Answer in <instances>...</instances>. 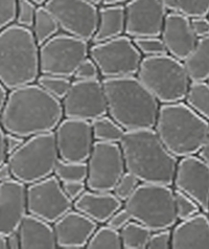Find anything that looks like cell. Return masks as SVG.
I'll list each match as a JSON object with an SVG mask.
<instances>
[{
  "instance_id": "cell-48",
  "label": "cell",
  "mask_w": 209,
  "mask_h": 249,
  "mask_svg": "<svg viewBox=\"0 0 209 249\" xmlns=\"http://www.w3.org/2000/svg\"><path fill=\"white\" fill-rule=\"evenodd\" d=\"M198 155L209 165V132L205 138L203 146H202L201 150L199 151Z\"/></svg>"
},
{
  "instance_id": "cell-28",
  "label": "cell",
  "mask_w": 209,
  "mask_h": 249,
  "mask_svg": "<svg viewBox=\"0 0 209 249\" xmlns=\"http://www.w3.org/2000/svg\"><path fill=\"white\" fill-rule=\"evenodd\" d=\"M91 126L95 142L120 143L125 132L121 124L115 122L109 114L92 121Z\"/></svg>"
},
{
  "instance_id": "cell-5",
  "label": "cell",
  "mask_w": 209,
  "mask_h": 249,
  "mask_svg": "<svg viewBox=\"0 0 209 249\" xmlns=\"http://www.w3.org/2000/svg\"><path fill=\"white\" fill-rule=\"evenodd\" d=\"M160 140L177 158L198 155L209 132V123L185 102L160 105L154 127Z\"/></svg>"
},
{
  "instance_id": "cell-55",
  "label": "cell",
  "mask_w": 209,
  "mask_h": 249,
  "mask_svg": "<svg viewBox=\"0 0 209 249\" xmlns=\"http://www.w3.org/2000/svg\"><path fill=\"white\" fill-rule=\"evenodd\" d=\"M205 82H206V83H207V84L209 85V75H208V78L206 79V81H205Z\"/></svg>"
},
{
  "instance_id": "cell-27",
  "label": "cell",
  "mask_w": 209,
  "mask_h": 249,
  "mask_svg": "<svg viewBox=\"0 0 209 249\" xmlns=\"http://www.w3.org/2000/svg\"><path fill=\"white\" fill-rule=\"evenodd\" d=\"M122 245L124 249H145L148 248L152 231L132 220L120 231Z\"/></svg>"
},
{
  "instance_id": "cell-41",
  "label": "cell",
  "mask_w": 209,
  "mask_h": 249,
  "mask_svg": "<svg viewBox=\"0 0 209 249\" xmlns=\"http://www.w3.org/2000/svg\"><path fill=\"white\" fill-rule=\"evenodd\" d=\"M63 190L68 196V198L74 202L76 199L80 198L88 189L86 181H68L62 182Z\"/></svg>"
},
{
  "instance_id": "cell-17",
  "label": "cell",
  "mask_w": 209,
  "mask_h": 249,
  "mask_svg": "<svg viewBox=\"0 0 209 249\" xmlns=\"http://www.w3.org/2000/svg\"><path fill=\"white\" fill-rule=\"evenodd\" d=\"M124 11V35L132 39L160 37L167 14L160 0H130Z\"/></svg>"
},
{
  "instance_id": "cell-23",
  "label": "cell",
  "mask_w": 209,
  "mask_h": 249,
  "mask_svg": "<svg viewBox=\"0 0 209 249\" xmlns=\"http://www.w3.org/2000/svg\"><path fill=\"white\" fill-rule=\"evenodd\" d=\"M18 232L21 239V249L58 248L52 224L31 213H27L21 222Z\"/></svg>"
},
{
  "instance_id": "cell-10",
  "label": "cell",
  "mask_w": 209,
  "mask_h": 249,
  "mask_svg": "<svg viewBox=\"0 0 209 249\" xmlns=\"http://www.w3.org/2000/svg\"><path fill=\"white\" fill-rule=\"evenodd\" d=\"M89 57L99 67L103 79L136 75L143 58L133 39L127 35L92 43L89 47Z\"/></svg>"
},
{
  "instance_id": "cell-39",
  "label": "cell",
  "mask_w": 209,
  "mask_h": 249,
  "mask_svg": "<svg viewBox=\"0 0 209 249\" xmlns=\"http://www.w3.org/2000/svg\"><path fill=\"white\" fill-rule=\"evenodd\" d=\"M101 73L99 67L96 66L95 62L88 57L84 60L73 75L74 80H97L100 79Z\"/></svg>"
},
{
  "instance_id": "cell-12",
  "label": "cell",
  "mask_w": 209,
  "mask_h": 249,
  "mask_svg": "<svg viewBox=\"0 0 209 249\" xmlns=\"http://www.w3.org/2000/svg\"><path fill=\"white\" fill-rule=\"evenodd\" d=\"M44 6L63 33L91 42L99 21V5L90 0H48Z\"/></svg>"
},
{
  "instance_id": "cell-9",
  "label": "cell",
  "mask_w": 209,
  "mask_h": 249,
  "mask_svg": "<svg viewBox=\"0 0 209 249\" xmlns=\"http://www.w3.org/2000/svg\"><path fill=\"white\" fill-rule=\"evenodd\" d=\"M89 42L59 33L39 47L40 74L73 78L82 62L89 57Z\"/></svg>"
},
{
  "instance_id": "cell-15",
  "label": "cell",
  "mask_w": 209,
  "mask_h": 249,
  "mask_svg": "<svg viewBox=\"0 0 209 249\" xmlns=\"http://www.w3.org/2000/svg\"><path fill=\"white\" fill-rule=\"evenodd\" d=\"M60 159L86 162L95 142L91 122L63 119L53 131Z\"/></svg>"
},
{
  "instance_id": "cell-19",
  "label": "cell",
  "mask_w": 209,
  "mask_h": 249,
  "mask_svg": "<svg viewBox=\"0 0 209 249\" xmlns=\"http://www.w3.org/2000/svg\"><path fill=\"white\" fill-rule=\"evenodd\" d=\"M160 38L167 53L182 62L192 53L198 41L192 31L191 18L179 12L166 14Z\"/></svg>"
},
{
  "instance_id": "cell-11",
  "label": "cell",
  "mask_w": 209,
  "mask_h": 249,
  "mask_svg": "<svg viewBox=\"0 0 209 249\" xmlns=\"http://www.w3.org/2000/svg\"><path fill=\"white\" fill-rule=\"evenodd\" d=\"M87 189L94 192H113L125 173L122 151L117 142H95L87 159Z\"/></svg>"
},
{
  "instance_id": "cell-56",
  "label": "cell",
  "mask_w": 209,
  "mask_h": 249,
  "mask_svg": "<svg viewBox=\"0 0 209 249\" xmlns=\"http://www.w3.org/2000/svg\"><path fill=\"white\" fill-rule=\"evenodd\" d=\"M207 18H208V20H209V13L207 14Z\"/></svg>"
},
{
  "instance_id": "cell-30",
  "label": "cell",
  "mask_w": 209,
  "mask_h": 249,
  "mask_svg": "<svg viewBox=\"0 0 209 249\" xmlns=\"http://www.w3.org/2000/svg\"><path fill=\"white\" fill-rule=\"evenodd\" d=\"M87 249H121L122 248L121 233L109 225L97 227L90 238Z\"/></svg>"
},
{
  "instance_id": "cell-53",
  "label": "cell",
  "mask_w": 209,
  "mask_h": 249,
  "mask_svg": "<svg viewBox=\"0 0 209 249\" xmlns=\"http://www.w3.org/2000/svg\"><path fill=\"white\" fill-rule=\"evenodd\" d=\"M31 1L36 3L38 6H41V5H44L48 1V0H31Z\"/></svg>"
},
{
  "instance_id": "cell-54",
  "label": "cell",
  "mask_w": 209,
  "mask_h": 249,
  "mask_svg": "<svg viewBox=\"0 0 209 249\" xmlns=\"http://www.w3.org/2000/svg\"><path fill=\"white\" fill-rule=\"evenodd\" d=\"M90 1L95 3L96 5H101L102 4V0H90Z\"/></svg>"
},
{
  "instance_id": "cell-42",
  "label": "cell",
  "mask_w": 209,
  "mask_h": 249,
  "mask_svg": "<svg viewBox=\"0 0 209 249\" xmlns=\"http://www.w3.org/2000/svg\"><path fill=\"white\" fill-rule=\"evenodd\" d=\"M132 220L133 219H132L130 213L124 207H122L121 210H118L111 216L106 224L120 231L122 228H123L129 222H131Z\"/></svg>"
},
{
  "instance_id": "cell-57",
  "label": "cell",
  "mask_w": 209,
  "mask_h": 249,
  "mask_svg": "<svg viewBox=\"0 0 209 249\" xmlns=\"http://www.w3.org/2000/svg\"><path fill=\"white\" fill-rule=\"evenodd\" d=\"M208 215H209V213H208Z\"/></svg>"
},
{
  "instance_id": "cell-2",
  "label": "cell",
  "mask_w": 209,
  "mask_h": 249,
  "mask_svg": "<svg viewBox=\"0 0 209 249\" xmlns=\"http://www.w3.org/2000/svg\"><path fill=\"white\" fill-rule=\"evenodd\" d=\"M120 146L125 170L141 183L173 185L178 158L167 150L154 128L125 131Z\"/></svg>"
},
{
  "instance_id": "cell-36",
  "label": "cell",
  "mask_w": 209,
  "mask_h": 249,
  "mask_svg": "<svg viewBox=\"0 0 209 249\" xmlns=\"http://www.w3.org/2000/svg\"><path fill=\"white\" fill-rule=\"evenodd\" d=\"M37 9L38 5L31 0H18L15 23L27 29H32L35 18H36Z\"/></svg>"
},
{
  "instance_id": "cell-20",
  "label": "cell",
  "mask_w": 209,
  "mask_h": 249,
  "mask_svg": "<svg viewBox=\"0 0 209 249\" xmlns=\"http://www.w3.org/2000/svg\"><path fill=\"white\" fill-rule=\"evenodd\" d=\"M57 246L61 249L86 248L97 223L78 211H69L52 224Z\"/></svg>"
},
{
  "instance_id": "cell-50",
  "label": "cell",
  "mask_w": 209,
  "mask_h": 249,
  "mask_svg": "<svg viewBox=\"0 0 209 249\" xmlns=\"http://www.w3.org/2000/svg\"><path fill=\"white\" fill-rule=\"evenodd\" d=\"M8 91H9L8 89H6L2 83L0 82V116H1L4 104L6 102V98H8V94H9Z\"/></svg>"
},
{
  "instance_id": "cell-26",
  "label": "cell",
  "mask_w": 209,
  "mask_h": 249,
  "mask_svg": "<svg viewBox=\"0 0 209 249\" xmlns=\"http://www.w3.org/2000/svg\"><path fill=\"white\" fill-rule=\"evenodd\" d=\"M31 30L39 46L47 42L61 31L58 21L44 5L38 6L36 18Z\"/></svg>"
},
{
  "instance_id": "cell-35",
  "label": "cell",
  "mask_w": 209,
  "mask_h": 249,
  "mask_svg": "<svg viewBox=\"0 0 209 249\" xmlns=\"http://www.w3.org/2000/svg\"><path fill=\"white\" fill-rule=\"evenodd\" d=\"M178 12L188 18L205 17L209 13V0H177Z\"/></svg>"
},
{
  "instance_id": "cell-47",
  "label": "cell",
  "mask_w": 209,
  "mask_h": 249,
  "mask_svg": "<svg viewBox=\"0 0 209 249\" xmlns=\"http://www.w3.org/2000/svg\"><path fill=\"white\" fill-rule=\"evenodd\" d=\"M14 178L10 165L8 161H5L0 165V183H2L4 181H8L10 179Z\"/></svg>"
},
{
  "instance_id": "cell-8",
  "label": "cell",
  "mask_w": 209,
  "mask_h": 249,
  "mask_svg": "<svg viewBox=\"0 0 209 249\" xmlns=\"http://www.w3.org/2000/svg\"><path fill=\"white\" fill-rule=\"evenodd\" d=\"M60 159L53 132L26 138L17 151L8 156L13 177L30 185L53 175Z\"/></svg>"
},
{
  "instance_id": "cell-43",
  "label": "cell",
  "mask_w": 209,
  "mask_h": 249,
  "mask_svg": "<svg viewBox=\"0 0 209 249\" xmlns=\"http://www.w3.org/2000/svg\"><path fill=\"white\" fill-rule=\"evenodd\" d=\"M191 23L192 31L198 39L209 36V20L207 16L192 18Z\"/></svg>"
},
{
  "instance_id": "cell-44",
  "label": "cell",
  "mask_w": 209,
  "mask_h": 249,
  "mask_svg": "<svg viewBox=\"0 0 209 249\" xmlns=\"http://www.w3.org/2000/svg\"><path fill=\"white\" fill-rule=\"evenodd\" d=\"M26 138L24 137L5 132V148H6V153H8V156L14 153V152L17 151L21 146H22Z\"/></svg>"
},
{
  "instance_id": "cell-3",
  "label": "cell",
  "mask_w": 209,
  "mask_h": 249,
  "mask_svg": "<svg viewBox=\"0 0 209 249\" xmlns=\"http://www.w3.org/2000/svg\"><path fill=\"white\" fill-rule=\"evenodd\" d=\"M108 114L124 131L155 127L160 103L136 75L102 80Z\"/></svg>"
},
{
  "instance_id": "cell-18",
  "label": "cell",
  "mask_w": 209,
  "mask_h": 249,
  "mask_svg": "<svg viewBox=\"0 0 209 249\" xmlns=\"http://www.w3.org/2000/svg\"><path fill=\"white\" fill-rule=\"evenodd\" d=\"M27 213V185L15 178L0 183V232L17 231Z\"/></svg>"
},
{
  "instance_id": "cell-21",
  "label": "cell",
  "mask_w": 209,
  "mask_h": 249,
  "mask_svg": "<svg viewBox=\"0 0 209 249\" xmlns=\"http://www.w3.org/2000/svg\"><path fill=\"white\" fill-rule=\"evenodd\" d=\"M173 249H209V217L200 212L172 228Z\"/></svg>"
},
{
  "instance_id": "cell-16",
  "label": "cell",
  "mask_w": 209,
  "mask_h": 249,
  "mask_svg": "<svg viewBox=\"0 0 209 249\" xmlns=\"http://www.w3.org/2000/svg\"><path fill=\"white\" fill-rule=\"evenodd\" d=\"M173 184L176 190L192 198L202 212L209 213V165L199 155L178 160Z\"/></svg>"
},
{
  "instance_id": "cell-1",
  "label": "cell",
  "mask_w": 209,
  "mask_h": 249,
  "mask_svg": "<svg viewBox=\"0 0 209 249\" xmlns=\"http://www.w3.org/2000/svg\"><path fill=\"white\" fill-rule=\"evenodd\" d=\"M63 117L62 102L33 83L10 90L0 124L6 133L29 138L53 132Z\"/></svg>"
},
{
  "instance_id": "cell-29",
  "label": "cell",
  "mask_w": 209,
  "mask_h": 249,
  "mask_svg": "<svg viewBox=\"0 0 209 249\" xmlns=\"http://www.w3.org/2000/svg\"><path fill=\"white\" fill-rule=\"evenodd\" d=\"M184 101L209 123V85L205 81L192 82Z\"/></svg>"
},
{
  "instance_id": "cell-37",
  "label": "cell",
  "mask_w": 209,
  "mask_h": 249,
  "mask_svg": "<svg viewBox=\"0 0 209 249\" xmlns=\"http://www.w3.org/2000/svg\"><path fill=\"white\" fill-rule=\"evenodd\" d=\"M140 183L141 182L133 174L125 171L124 174L120 179V181L115 185L112 193L118 199H121L122 202H124L125 200L132 196V194L136 191Z\"/></svg>"
},
{
  "instance_id": "cell-14",
  "label": "cell",
  "mask_w": 209,
  "mask_h": 249,
  "mask_svg": "<svg viewBox=\"0 0 209 249\" xmlns=\"http://www.w3.org/2000/svg\"><path fill=\"white\" fill-rule=\"evenodd\" d=\"M73 209V201L54 175L27 185V211L31 215L53 224Z\"/></svg>"
},
{
  "instance_id": "cell-45",
  "label": "cell",
  "mask_w": 209,
  "mask_h": 249,
  "mask_svg": "<svg viewBox=\"0 0 209 249\" xmlns=\"http://www.w3.org/2000/svg\"><path fill=\"white\" fill-rule=\"evenodd\" d=\"M8 160V153L5 148V131L0 124V165Z\"/></svg>"
},
{
  "instance_id": "cell-33",
  "label": "cell",
  "mask_w": 209,
  "mask_h": 249,
  "mask_svg": "<svg viewBox=\"0 0 209 249\" xmlns=\"http://www.w3.org/2000/svg\"><path fill=\"white\" fill-rule=\"evenodd\" d=\"M175 207L178 221L191 218L202 212L200 205L186 194L175 190Z\"/></svg>"
},
{
  "instance_id": "cell-34",
  "label": "cell",
  "mask_w": 209,
  "mask_h": 249,
  "mask_svg": "<svg viewBox=\"0 0 209 249\" xmlns=\"http://www.w3.org/2000/svg\"><path fill=\"white\" fill-rule=\"evenodd\" d=\"M142 57H154L167 53L163 41L160 37H141L133 39Z\"/></svg>"
},
{
  "instance_id": "cell-31",
  "label": "cell",
  "mask_w": 209,
  "mask_h": 249,
  "mask_svg": "<svg viewBox=\"0 0 209 249\" xmlns=\"http://www.w3.org/2000/svg\"><path fill=\"white\" fill-rule=\"evenodd\" d=\"M88 174L87 162L65 161L59 159L55 165L53 175L61 182L68 181H86Z\"/></svg>"
},
{
  "instance_id": "cell-32",
  "label": "cell",
  "mask_w": 209,
  "mask_h": 249,
  "mask_svg": "<svg viewBox=\"0 0 209 249\" xmlns=\"http://www.w3.org/2000/svg\"><path fill=\"white\" fill-rule=\"evenodd\" d=\"M36 83L45 91L62 101L67 94L72 82L70 79L58 77V75L40 74Z\"/></svg>"
},
{
  "instance_id": "cell-51",
  "label": "cell",
  "mask_w": 209,
  "mask_h": 249,
  "mask_svg": "<svg viewBox=\"0 0 209 249\" xmlns=\"http://www.w3.org/2000/svg\"><path fill=\"white\" fill-rule=\"evenodd\" d=\"M130 0H102V4L104 5H112V4H125L129 2ZM101 4V5H102Z\"/></svg>"
},
{
  "instance_id": "cell-25",
  "label": "cell",
  "mask_w": 209,
  "mask_h": 249,
  "mask_svg": "<svg viewBox=\"0 0 209 249\" xmlns=\"http://www.w3.org/2000/svg\"><path fill=\"white\" fill-rule=\"evenodd\" d=\"M183 63L192 82L206 81L209 75V36L198 39Z\"/></svg>"
},
{
  "instance_id": "cell-46",
  "label": "cell",
  "mask_w": 209,
  "mask_h": 249,
  "mask_svg": "<svg viewBox=\"0 0 209 249\" xmlns=\"http://www.w3.org/2000/svg\"><path fill=\"white\" fill-rule=\"evenodd\" d=\"M6 242H8V249H21V239L18 231L6 236Z\"/></svg>"
},
{
  "instance_id": "cell-52",
  "label": "cell",
  "mask_w": 209,
  "mask_h": 249,
  "mask_svg": "<svg viewBox=\"0 0 209 249\" xmlns=\"http://www.w3.org/2000/svg\"><path fill=\"white\" fill-rule=\"evenodd\" d=\"M0 249H8V242H6V236L0 232Z\"/></svg>"
},
{
  "instance_id": "cell-24",
  "label": "cell",
  "mask_w": 209,
  "mask_h": 249,
  "mask_svg": "<svg viewBox=\"0 0 209 249\" xmlns=\"http://www.w3.org/2000/svg\"><path fill=\"white\" fill-rule=\"evenodd\" d=\"M125 11L123 4H102L99 9V21L91 42H104L124 35Z\"/></svg>"
},
{
  "instance_id": "cell-22",
  "label": "cell",
  "mask_w": 209,
  "mask_h": 249,
  "mask_svg": "<svg viewBox=\"0 0 209 249\" xmlns=\"http://www.w3.org/2000/svg\"><path fill=\"white\" fill-rule=\"evenodd\" d=\"M122 203L112 192L103 193L87 190L73 202V209L97 224H106L111 216L122 209Z\"/></svg>"
},
{
  "instance_id": "cell-7",
  "label": "cell",
  "mask_w": 209,
  "mask_h": 249,
  "mask_svg": "<svg viewBox=\"0 0 209 249\" xmlns=\"http://www.w3.org/2000/svg\"><path fill=\"white\" fill-rule=\"evenodd\" d=\"M123 207L132 219L152 231L171 230L178 222L175 191L170 185L140 183Z\"/></svg>"
},
{
  "instance_id": "cell-49",
  "label": "cell",
  "mask_w": 209,
  "mask_h": 249,
  "mask_svg": "<svg viewBox=\"0 0 209 249\" xmlns=\"http://www.w3.org/2000/svg\"><path fill=\"white\" fill-rule=\"evenodd\" d=\"M163 9L166 13L178 12V2L177 0H160Z\"/></svg>"
},
{
  "instance_id": "cell-40",
  "label": "cell",
  "mask_w": 209,
  "mask_h": 249,
  "mask_svg": "<svg viewBox=\"0 0 209 249\" xmlns=\"http://www.w3.org/2000/svg\"><path fill=\"white\" fill-rule=\"evenodd\" d=\"M149 249H170L172 248V228L152 231L148 244Z\"/></svg>"
},
{
  "instance_id": "cell-6",
  "label": "cell",
  "mask_w": 209,
  "mask_h": 249,
  "mask_svg": "<svg viewBox=\"0 0 209 249\" xmlns=\"http://www.w3.org/2000/svg\"><path fill=\"white\" fill-rule=\"evenodd\" d=\"M136 77L160 105L183 102L192 83L183 62L169 53L143 57Z\"/></svg>"
},
{
  "instance_id": "cell-4",
  "label": "cell",
  "mask_w": 209,
  "mask_h": 249,
  "mask_svg": "<svg viewBox=\"0 0 209 249\" xmlns=\"http://www.w3.org/2000/svg\"><path fill=\"white\" fill-rule=\"evenodd\" d=\"M39 47L27 27L13 23L0 32V82L9 91L37 82Z\"/></svg>"
},
{
  "instance_id": "cell-38",
  "label": "cell",
  "mask_w": 209,
  "mask_h": 249,
  "mask_svg": "<svg viewBox=\"0 0 209 249\" xmlns=\"http://www.w3.org/2000/svg\"><path fill=\"white\" fill-rule=\"evenodd\" d=\"M18 0H0V32L16 21Z\"/></svg>"
},
{
  "instance_id": "cell-13",
  "label": "cell",
  "mask_w": 209,
  "mask_h": 249,
  "mask_svg": "<svg viewBox=\"0 0 209 249\" xmlns=\"http://www.w3.org/2000/svg\"><path fill=\"white\" fill-rule=\"evenodd\" d=\"M67 119L92 122L108 114L102 80H74L62 101Z\"/></svg>"
}]
</instances>
